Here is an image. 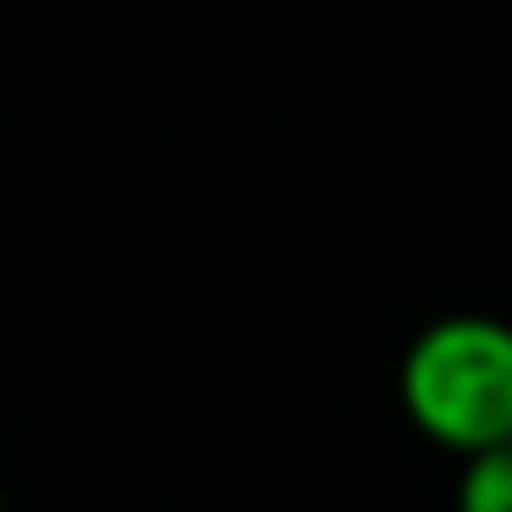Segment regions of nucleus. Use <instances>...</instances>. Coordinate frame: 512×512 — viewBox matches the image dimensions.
Segmentation results:
<instances>
[{
	"label": "nucleus",
	"mask_w": 512,
	"mask_h": 512,
	"mask_svg": "<svg viewBox=\"0 0 512 512\" xmlns=\"http://www.w3.org/2000/svg\"><path fill=\"white\" fill-rule=\"evenodd\" d=\"M458 512H512V440L482 446L458 470Z\"/></svg>",
	"instance_id": "2"
},
{
	"label": "nucleus",
	"mask_w": 512,
	"mask_h": 512,
	"mask_svg": "<svg viewBox=\"0 0 512 512\" xmlns=\"http://www.w3.org/2000/svg\"><path fill=\"white\" fill-rule=\"evenodd\" d=\"M398 398L458 458L512 440V326L488 314L434 320L398 368Z\"/></svg>",
	"instance_id": "1"
}]
</instances>
